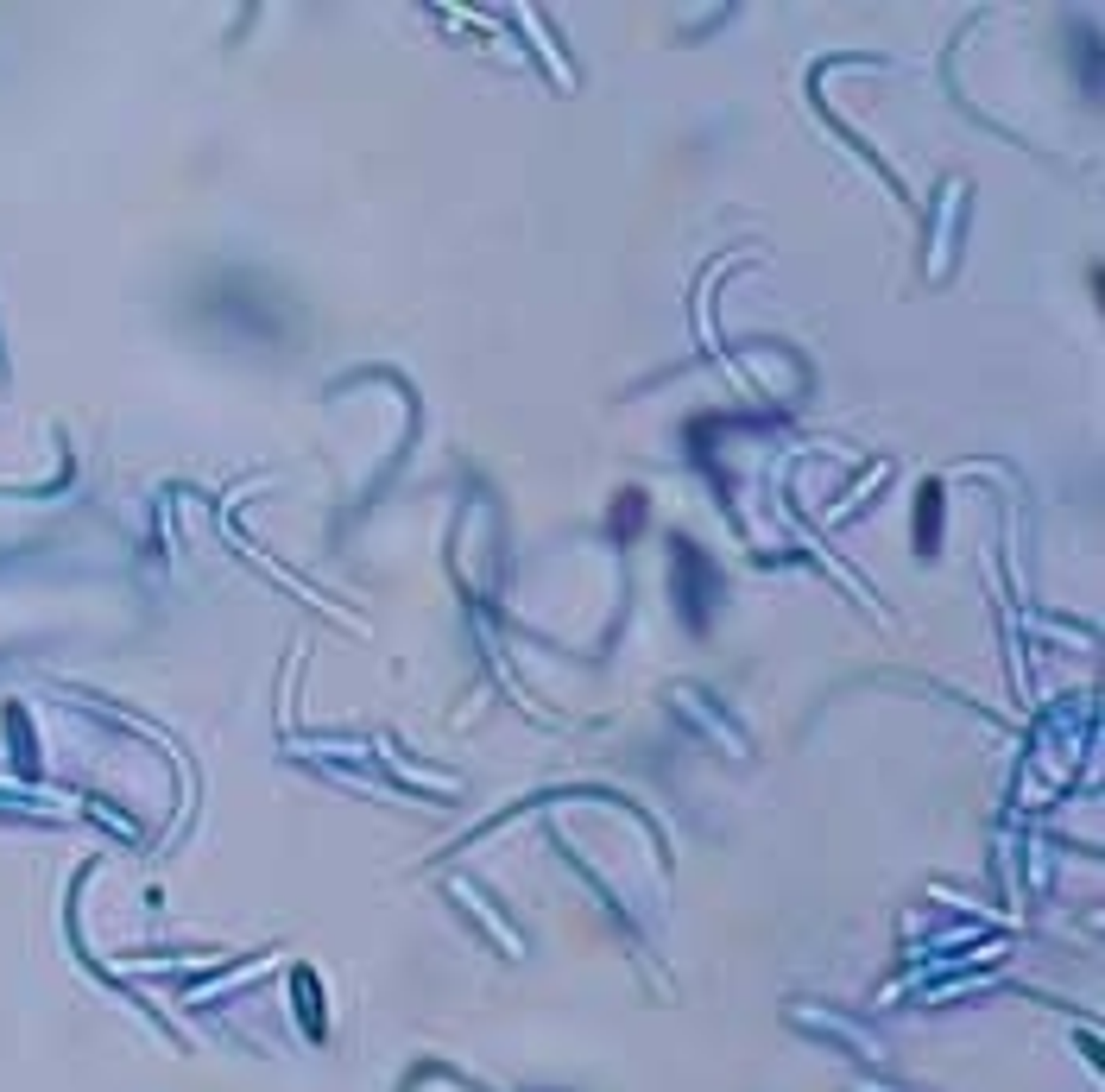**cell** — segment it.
<instances>
[{
  "label": "cell",
  "instance_id": "6da1fadb",
  "mask_svg": "<svg viewBox=\"0 0 1105 1092\" xmlns=\"http://www.w3.org/2000/svg\"><path fill=\"white\" fill-rule=\"evenodd\" d=\"M644 524V492H619V512H613V537H638Z\"/></svg>",
  "mask_w": 1105,
  "mask_h": 1092
},
{
  "label": "cell",
  "instance_id": "7a4b0ae2",
  "mask_svg": "<svg viewBox=\"0 0 1105 1092\" xmlns=\"http://www.w3.org/2000/svg\"><path fill=\"white\" fill-rule=\"evenodd\" d=\"M935 506H941V492L929 486V492H922V550H929V543H935Z\"/></svg>",
  "mask_w": 1105,
  "mask_h": 1092
}]
</instances>
